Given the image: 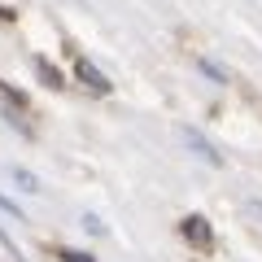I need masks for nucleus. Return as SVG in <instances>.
I'll use <instances>...</instances> for the list:
<instances>
[{
    "label": "nucleus",
    "mask_w": 262,
    "mask_h": 262,
    "mask_svg": "<svg viewBox=\"0 0 262 262\" xmlns=\"http://www.w3.org/2000/svg\"><path fill=\"white\" fill-rule=\"evenodd\" d=\"M179 236H184L192 249H210V245H214V227H210L206 214H184L179 219Z\"/></svg>",
    "instance_id": "f257e3e1"
},
{
    "label": "nucleus",
    "mask_w": 262,
    "mask_h": 262,
    "mask_svg": "<svg viewBox=\"0 0 262 262\" xmlns=\"http://www.w3.org/2000/svg\"><path fill=\"white\" fill-rule=\"evenodd\" d=\"M179 136H184V144H188V149H192L201 162H210V166H223V153H219V149H214V144H210L196 127H179Z\"/></svg>",
    "instance_id": "f03ea898"
},
{
    "label": "nucleus",
    "mask_w": 262,
    "mask_h": 262,
    "mask_svg": "<svg viewBox=\"0 0 262 262\" xmlns=\"http://www.w3.org/2000/svg\"><path fill=\"white\" fill-rule=\"evenodd\" d=\"M75 79H79L83 88H92L96 96H105V92H110V79H105L101 70H96V66L88 61V57H75Z\"/></svg>",
    "instance_id": "7ed1b4c3"
},
{
    "label": "nucleus",
    "mask_w": 262,
    "mask_h": 262,
    "mask_svg": "<svg viewBox=\"0 0 262 262\" xmlns=\"http://www.w3.org/2000/svg\"><path fill=\"white\" fill-rule=\"evenodd\" d=\"M0 96H5V101H9V110H13V114H22V110H31V101H27V92H18V88H13V83H5V79H0Z\"/></svg>",
    "instance_id": "20e7f679"
},
{
    "label": "nucleus",
    "mask_w": 262,
    "mask_h": 262,
    "mask_svg": "<svg viewBox=\"0 0 262 262\" xmlns=\"http://www.w3.org/2000/svg\"><path fill=\"white\" fill-rule=\"evenodd\" d=\"M35 70H39V79H44L48 88H57V92L66 88V79H61V75L53 70V61H48V57H35Z\"/></svg>",
    "instance_id": "39448f33"
},
{
    "label": "nucleus",
    "mask_w": 262,
    "mask_h": 262,
    "mask_svg": "<svg viewBox=\"0 0 262 262\" xmlns=\"http://www.w3.org/2000/svg\"><path fill=\"white\" fill-rule=\"evenodd\" d=\"M9 175H13V184H18V188H22V192H39V179H35V175H31V170H27V166H13V170H9Z\"/></svg>",
    "instance_id": "423d86ee"
},
{
    "label": "nucleus",
    "mask_w": 262,
    "mask_h": 262,
    "mask_svg": "<svg viewBox=\"0 0 262 262\" xmlns=\"http://www.w3.org/2000/svg\"><path fill=\"white\" fill-rule=\"evenodd\" d=\"M0 210H5V214H9V219H18V223H22V219H27V210H22L18 201H9V196H0Z\"/></svg>",
    "instance_id": "0eeeda50"
},
{
    "label": "nucleus",
    "mask_w": 262,
    "mask_h": 262,
    "mask_svg": "<svg viewBox=\"0 0 262 262\" xmlns=\"http://www.w3.org/2000/svg\"><path fill=\"white\" fill-rule=\"evenodd\" d=\"M61 262H96L92 253H79V249H61Z\"/></svg>",
    "instance_id": "6e6552de"
},
{
    "label": "nucleus",
    "mask_w": 262,
    "mask_h": 262,
    "mask_svg": "<svg viewBox=\"0 0 262 262\" xmlns=\"http://www.w3.org/2000/svg\"><path fill=\"white\" fill-rule=\"evenodd\" d=\"M245 214H249V219H253V223H258V227H262V201H249V206H245Z\"/></svg>",
    "instance_id": "1a4fd4ad"
},
{
    "label": "nucleus",
    "mask_w": 262,
    "mask_h": 262,
    "mask_svg": "<svg viewBox=\"0 0 262 262\" xmlns=\"http://www.w3.org/2000/svg\"><path fill=\"white\" fill-rule=\"evenodd\" d=\"M0 245H5V249H9V253H13V258H18V245H13V241H9V236H5V227H0ZM18 262H22V258H18Z\"/></svg>",
    "instance_id": "9d476101"
}]
</instances>
